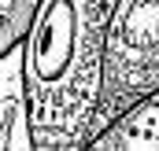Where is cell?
<instances>
[{
	"label": "cell",
	"instance_id": "6da1fadb",
	"mask_svg": "<svg viewBox=\"0 0 159 151\" xmlns=\"http://www.w3.org/2000/svg\"><path fill=\"white\" fill-rule=\"evenodd\" d=\"M115 0H41L19 37L34 151L89 144Z\"/></svg>",
	"mask_w": 159,
	"mask_h": 151
},
{
	"label": "cell",
	"instance_id": "7a4b0ae2",
	"mask_svg": "<svg viewBox=\"0 0 159 151\" xmlns=\"http://www.w3.org/2000/svg\"><path fill=\"white\" fill-rule=\"evenodd\" d=\"M159 88V0H115L89 140L133 100Z\"/></svg>",
	"mask_w": 159,
	"mask_h": 151
},
{
	"label": "cell",
	"instance_id": "3957f363",
	"mask_svg": "<svg viewBox=\"0 0 159 151\" xmlns=\"http://www.w3.org/2000/svg\"><path fill=\"white\" fill-rule=\"evenodd\" d=\"M85 148H93V151H159V88L133 100Z\"/></svg>",
	"mask_w": 159,
	"mask_h": 151
},
{
	"label": "cell",
	"instance_id": "277c9868",
	"mask_svg": "<svg viewBox=\"0 0 159 151\" xmlns=\"http://www.w3.org/2000/svg\"><path fill=\"white\" fill-rule=\"evenodd\" d=\"M0 151H34L22 92V52L19 41L0 52Z\"/></svg>",
	"mask_w": 159,
	"mask_h": 151
},
{
	"label": "cell",
	"instance_id": "5b68a950",
	"mask_svg": "<svg viewBox=\"0 0 159 151\" xmlns=\"http://www.w3.org/2000/svg\"><path fill=\"white\" fill-rule=\"evenodd\" d=\"M37 4L41 0H0V52L11 48L22 37V30H26V22H30Z\"/></svg>",
	"mask_w": 159,
	"mask_h": 151
}]
</instances>
